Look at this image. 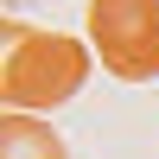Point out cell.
Returning a JSON list of instances; mask_svg holds the SVG:
<instances>
[{
	"instance_id": "6da1fadb",
	"label": "cell",
	"mask_w": 159,
	"mask_h": 159,
	"mask_svg": "<svg viewBox=\"0 0 159 159\" xmlns=\"http://www.w3.org/2000/svg\"><path fill=\"white\" fill-rule=\"evenodd\" d=\"M83 76H89V51H83V38H70V32H38V25H32L19 45H7L0 96H7V108L38 115V108L70 102L76 89H83Z\"/></svg>"
},
{
	"instance_id": "7a4b0ae2",
	"label": "cell",
	"mask_w": 159,
	"mask_h": 159,
	"mask_svg": "<svg viewBox=\"0 0 159 159\" xmlns=\"http://www.w3.org/2000/svg\"><path fill=\"white\" fill-rule=\"evenodd\" d=\"M89 45L121 83L159 76V0H89Z\"/></svg>"
},
{
	"instance_id": "3957f363",
	"label": "cell",
	"mask_w": 159,
	"mask_h": 159,
	"mask_svg": "<svg viewBox=\"0 0 159 159\" xmlns=\"http://www.w3.org/2000/svg\"><path fill=\"white\" fill-rule=\"evenodd\" d=\"M0 159H64V140L51 134L38 115L7 108L0 115Z\"/></svg>"
}]
</instances>
